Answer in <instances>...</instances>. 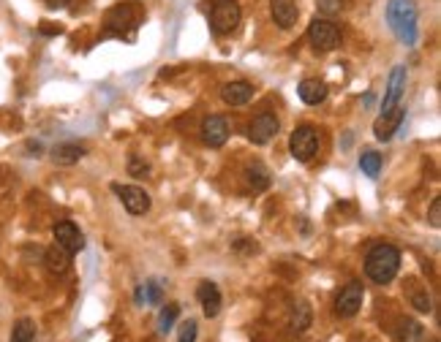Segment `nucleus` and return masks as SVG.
Here are the masks:
<instances>
[{
  "instance_id": "f257e3e1",
  "label": "nucleus",
  "mask_w": 441,
  "mask_h": 342,
  "mask_svg": "<svg viewBox=\"0 0 441 342\" xmlns=\"http://www.w3.org/2000/svg\"><path fill=\"white\" fill-rule=\"evenodd\" d=\"M398 269H400L398 247H392V245H373L370 247V253H368L365 258V274L373 282H378V285L392 282Z\"/></svg>"
},
{
  "instance_id": "f03ea898",
  "label": "nucleus",
  "mask_w": 441,
  "mask_h": 342,
  "mask_svg": "<svg viewBox=\"0 0 441 342\" xmlns=\"http://www.w3.org/2000/svg\"><path fill=\"white\" fill-rule=\"evenodd\" d=\"M387 22L392 27V33L406 44L414 47L417 44V8L411 0H389L387 5Z\"/></svg>"
},
{
  "instance_id": "7ed1b4c3",
  "label": "nucleus",
  "mask_w": 441,
  "mask_h": 342,
  "mask_svg": "<svg viewBox=\"0 0 441 342\" xmlns=\"http://www.w3.org/2000/svg\"><path fill=\"white\" fill-rule=\"evenodd\" d=\"M242 19L240 3L237 0H213L210 8V27L216 36H231Z\"/></svg>"
},
{
  "instance_id": "20e7f679",
  "label": "nucleus",
  "mask_w": 441,
  "mask_h": 342,
  "mask_svg": "<svg viewBox=\"0 0 441 342\" xmlns=\"http://www.w3.org/2000/svg\"><path fill=\"white\" fill-rule=\"evenodd\" d=\"M308 41L319 49V52H332L338 44H341V30L332 19L327 16H316L310 25H308Z\"/></svg>"
},
{
  "instance_id": "39448f33",
  "label": "nucleus",
  "mask_w": 441,
  "mask_h": 342,
  "mask_svg": "<svg viewBox=\"0 0 441 342\" xmlns=\"http://www.w3.org/2000/svg\"><path fill=\"white\" fill-rule=\"evenodd\" d=\"M289 149H292V158L299 163H308L316 152H319V134L313 125H299L294 128L292 138H289Z\"/></svg>"
},
{
  "instance_id": "423d86ee",
  "label": "nucleus",
  "mask_w": 441,
  "mask_h": 342,
  "mask_svg": "<svg viewBox=\"0 0 441 342\" xmlns=\"http://www.w3.org/2000/svg\"><path fill=\"white\" fill-rule=\"evenodd\" d=\"M363 302H365V288H363V282H349L341 293H338V299H335V315H341V318H354L357 313H360V307H363Z\"/></svg>"
},
{
  "instance_id": "0eeeda50",
  "label": "nucleus",
  "mask_w": 441,
  "mask_h": 342,
  "mask_svg": "<svg viewBox=\"0 0 441 342\" xmlns=\"http://www.w3.org/2000/svg\"><path fill=\"white\" fill-rule=\"evenodd\" d=\"M278 131H281V123H278V117L273 114V112H262V114H256L253 120H251V125H248V138L253 141V144H270L273 138L278 136Z\"/></svg>"
},
{
  "instance_id": "6e6552de",
  "label": "nucleus",
  "mask_w": 441,
  "mask_h": 342,
  "mask_svg": "<svg viewBox=\"0 0 441 342\" xmlns=\"http://www.w3.org/2000/svg\"><path fill=\"white\" fill-rule=\"evenodd\" d=\"M139 16H142L139 5H134V3H120V5H115V8L106 14V30L123 36L126 27H137Z\"/></svg>"
},
{
  "instance_id": "1a4fd4ad",
  "label": "nucleus",
  "mask_w": 441,
  "mask_h": 342,
  "mask_svg": "<svg viewBox=\"0 0 441 342\" xmlns=\"http://www.w3.org/2000/svg\"><path fill=\"white\" fill-rule=\"evenodd\" d=\"M112 191L120 196V201L123 206L131 212V215H147L150 212V196H147L145 188H139V185H112Z\"/></svg>"
},
{
  "instance_id": "9d476101",
  "label": "nucleus",
  "mask_w": 441,
  "mask_h": 342,
  "mask_svg": "<svg viewBox=\"0 0 441 342\" xmlns=\"http://www.w3.org/2000/svg\"><path fill=\"white\" fill-rule=\"evenodd\" d=\"M403 117H406V109H403L400 103H398L395 109H389V112H381V117L373 123V134H376V138H378V141H389V138L400 131Z\"/></svg>"
},
{
  "instance_id": "9b49d317",
  "label": "nucleus",
  "mask_w": 441,
  "mask_h": 342,
  "mask_svg": "<svg viewBox=\"0 0 441 342\" xmlns=\"http://www.w3.org/2000/svg\"><path fill=\"white\" fill-rule=\"evenodd\" d=\"M52 234H55V245H60L63 250H69V253H79V250H84V236H82V231L74 225L71 220H60V223H55V228H52Z\"/></svg>"
},
{
  "instance_id": "f8f14e48",
  "label": "nucleus",
  "mask_w": 441,
  "mask_h": 342,
  "mask_svg": "<svg viewBox=\"0 0 441 342\" xmlns=\"http://www.w3.org/2000/svg\"><path fill=\"white\" fill-rule=\"evenodd\" d=\"M403 90H406V69L403 66H395L389 73V82H387V93H384V101H381V112H389L400 103L403 98Z\"/></svg>"
},
{
  "instance_id": "ddd939ff",
  "label": "nucleus",
  "mask_w": 441,
  "mask_h": 342,
  "mask_svg": "<svg viewBox=\"0 0 441 342\" xmlns=\"http://www.w3.org/2000/svg\"><path fill=\"white\" fill-rule=\"evenodd\" d=\"M270 14H273V22L281 30H292L294 25H297L299 8H297L294 0H270Z\"/></svg>"
},
{
  "instance_id": "4468645a",
  "label": "nucleus",
  "mask_w": 441,
  "mask_h": 342,
  "mask_svg": "<svg viewBox=\"0 0 441 342\" xmlns=\"http://www.w3.org/2000/svg\"><path fill=\"white\" fill-rule=\"evenodd\" d=\"M202 138H205L207 147H223L226 138H229V123L218 114H210L202 123Z\"/></svg>"
},
{
  "instance_id": "2eb2a0df",
  "label": "nucleus",
  "mask_w": 441,
  "mask_h": 342,
  "mask_svg": "<svg viewBox=\"0 0 441 342\" xmlns=\"http://www.w3.org/2000/svg\"><path fill=\"white\" fill-rule=\"evenodd\" d=\"M196 299H199V304H202V313L207 315V318H216L220 313V291L216 282H199V288H196Z\"/></svg>"
},
{
  "instance_id": "dca6fc26",
  "label": "nucleus",
  "mask_w": 441,
  "mask_h": 342,
  "mask_svg": "<svg viewBox=\"0 0 441 342\" xmlns=\"http://www.w3.org/2000/svg\"><path fill=\"white\" fill-rule=\"evenodd\" d=\"M297 95L302 103L308 106H319L324 98H327V84L321 79H302L299 87H297Z\"/></svg>"
},
{
  "instance_id": "f3484780",
  "label": "nucleus",
  "mask_w": 441,
  "mask_h": 342,
  "mask_svg": "<svg viewBox=\"0 0 441 342\" xmlns=\"http://www.w3.org/2000/svg\"><path fill=\"white\" fill-rule=\"evenodd\" d=\"M220 98L223 103L229 106H245L251 98H253V87L248 82H229L223 90H220Z\"/></svg>"
},
{
  "instance_id": "a211bd4d",
  "label": "nucleus",
  "mask_w": 441,
  "mask_h": 342,
  "mask_svg": "<svg viewBox=\"0 0 441 342\" xmlns=\"http://www.w3.org/2000/svg\"><path fill=\"white\" fill-rule=\"evenodd\" d=\"M310 323H313V310H310V304H308L305 299L294 302L292 313H289V326H292V332L305 334V332L310 329Z\"/></svg>"
},
{
  "instance_id": "6ab92c4d",
  "label": "nucleus",
  "mask_w": 441,
  "mask_h": 342,
  "mask_svg": "<svg viewBox=\"0 0 441 342\" xmlns=\"http://www.w3.org/2000/svg\"><path fill=\"white\" fill-rule=\"evenodd\" d=\"M44 264H47V269L55 274H63L69 269V264H71V253L69 250H63L60 245H52L47 253H44Z\"/></svg>"
},
{
  "instance_id": "aec40b11",
  "label": "nucleus",
  "mask_w": 441,
  "mask_h": 342,
  "mask_svg": "<svg viewBox=\"0 0 441 342\" xmlns=\"http://www.w3.org/2000/svg\"><path fill=\"white\" fill-rule=\"evenodd\" d=\"M84 158V147H79V144H58L55 149H52V160L58 163V166H74V163H79Z\"/></svg>"
},
{
  "instance_id": "412c9836",
  "label": "nucleus",
  "mask_w": 441,
  "mask_h": 342,
  "mask_svg": "<svg viewBox=\"0 0 441 342\" xmlns=\"http://www.w3.org/2000/svg\"><path fill=\"white\" fill-rule=\"evenodd\" d=\"M406 293H409V302H411L414 310H420V313H431V310H433V307H431V293H428L417 280H409Z\"/></svg>"
},
{
  "instance_id": "4be33fe9",
  "label": "nucleus",
  "mask_w": 441,
  "mask_h": 342,
  "mask_svg": "<svg viewBox=\"0 0 441 342\" xmlns=\"http://www.w3.org/2000/svg\"><path fill=\"white\" fill-rule=\"evenodd\" d=\"M245 182H248V188L251 191H264L267 185H270V174H267V169L262 166V163H253V166H248L245 169Z\"/></svg>"
},
{
  "instance_id": "5701e85b",
  "label": "nucleus",
  "mask_w": 441,
  "mask_h": 342,
  "mask_svg": "<svg viewBox=\"0 0 441 342\" xmlns=\"http://www.w3.org/2000/svg\"><path fill=\"white\" fill-rule=\"evenodd\" d=\"M422 337H425L422 323H417V321H411V318L400 321V326H398V342H422Z\"/></svg>"
},
{
  "instance_id": "b1692460",
  "label": "nucleus",
  "mask_w": 441,
  "mask_h": 342,
  "mask_svg": "<svg viewBox=\"0 0 441 342\" xmlns=\"http://www.w3.org/2000/svg\"><path fill=\"white\" fill-rule=\"evenodd\" d=\"M33 337H36V323H33V321L22 318V321L14 323V329H11V342H33Z\"/></svg>"
},
{
  "instance_id": "393cba45",
  "label": "nucleus",
  "mask_w": 441,
  "mask_h": 342,
  "mask_svg": "<svg viewBox=\"0 0 441 342\" xmlns=\"http://www.w3.org/2000/svg\"><path fill=\"white\" fill-rule=\"evenodd\" d=\"M360 169L365 171V177L376 180V177H378V171H381V155H378V152H373V149L363 152V155H360Z\"/></svg>"
},
{
  "instance_id": "a878e982",
  "label": "nucleus",
  "mask_w": 441,
  "mask_h": 342,
  "mask_svg": "<svg viewBox=\"0 0 441 342\" xmlns=\"http://www.w3.org/2000/svg\"><path fill=\"white\" fill-rule=\"evenodd\" d=\"M177 315H180V304H166V307L161 310V318H158V329H161V334L172 332V326H174Z\"/></svg>"
},
{
  "instance_id": "bb28decb",
  "label": "nucleus",
  "mask_w": 441,
  "mask_h": 342,
  "mask_svg": "<svg viewBox=\"0 0 441 342\" xmlns=\"http://www.w3.org/2000/svg\"><path fill=\"white\" fill-rule=\"evenodd\" d=\"M196 332H199L196 321H183L177 329V342H196Z\"/></svg>"
},
{
  "instance_id": "cd10ccee",
  "label": "nucleus",
  "mask_w": 441,
  "mask_h": 342,
  "mask_svg": "<svg viewBox=\"0 0 441 342\" xmlns=\"http://www.w3.org/2000/svg\"><path fill=\"white\" fill-rule=\"evenodd\" d=\"M128 174H131V177H145V174H150V163H147L142 155H131V160H128Z\"/></svg>"
},
{
  "instance_id": "c85d7f7f",
  "label": "nucleus",
  "mask_w": 441,
  "mask_h": 342,
  "mask_svg": "<svg viewBox=\"0 0 441 342\" xmlns=\"http://www.w3.org/2000/svg\"><path fill=\"white\" fill-rule=\"evenodd\" d=\"M316 5H319V14L330 19V16L341 14V8H343V0H316Z\"/></svg>"
},
{
  "instance_id": "c756f323",
  "label": "nucleus",
  "mask_w": 441,
  "mask_h": 342,
  "mask_svg": "<svg viewBox=\"0 0 441 342\" xmlns=\"http://www.w3.org/2000/svg\"><path fill=\"white\" fill-rule=\"evenodd\" d=\"M428 220H431L433 228H439L441 225V199H433V204L428 209Z\"/></svg>"
},
{
  "instance_id": "7c9ffc66",
  "label": "nucleus",
  "mask_w": 441,
  "mask_h": 342,
  "mask_svg": "<svg viewBox=\"0 0 441 342\" xmlns=\"http://www.w3.org/2000/svg\"><path fill=\"white\" fill-rule=\"evenodd\" d=\"M69 3H71V0H47V5H49V8H66Z\"/></svg>"
}]
</instances>
